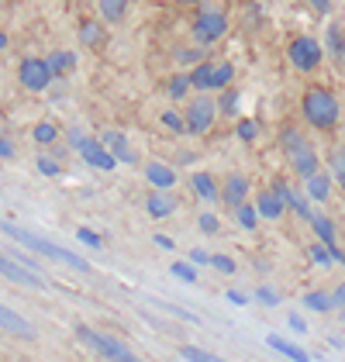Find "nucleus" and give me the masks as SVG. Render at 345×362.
<instances>
[{
	"label": "nucleus",
	"instance_id": "nucleus-37",
	"mask_svg": "<svg viewBox=\"0 0 345 362\" xmlns=\"http://www.w3.org/2000/svg\"><path fill=\"white\" fill-rule=\"evenodd\" d=\"M176 279H183V283H197V266H187V262H176L170 269Z\"/></svg>",
	"mask_w": 345,
	"mask_h": 362
},
{
	"label": "nucleus",
	"instance_id": "nucleus-46",
	"mask_svg": "<svg viewBox=\"0 0 345 362\" xmlns=\"http://www.w3.org/2000/svg\"><path fill=\"white\" fill-rule=\"evenodd\" d=\"M11 156H14V141L0 139V159H11Z\"/></svg>",
	"mask_w": 345,
	"mask_h": 362
},
{
	"label": "nucleus",
	"instance_id": "nucleus-35",
	"mask_svg": "<svg viewBox=\"0 0 345 362\" xmlns=\"http://www.w3.org/2000/svg\"><path fill=\"white\" fill-rule=\"evenodd\" d=\"M308 255L315 259L317 266H335V255H332V249H328L324 242H317V245H311V249H308Z\"/></svg>",
	"mask_w": 345,
	"mask_h": 362
},
{
	"label": "nucleus",
	"instance_id": "nucleus-25",
	"mask_svg": "<svg viewBox=\"0 0 345 362\" xmlns=\"http://www.w3.org/2000/svg\"><path fill=\"white\" fill-rule=\"evenodd\" d=\"M324 42H328V52H332V59L335 62H345V35L339 25H328V31H324Z\"/></svg>",
	"mask_w": 345,
	"mask_h": 362
},
{
	"label": "nucleus",
	"instance_id": "nucleus-3",
	"mask_svg": "<svg viewBox=\"0 0 345 362\" xmlns=\"http://www.w3.org/2000/svg\"><path fill=\"white\" fill-rule=\"evenodd\" d=\"M225 31H228V14H225V7H214V4H207V0H204L201 11H197V18H194V28H190L194 45L211 49L214 42H221V35H225Z\"/></svg>",
	"mask_w": 345,
	"mask_h": 362
},
{
	"label": "nucleus",
	"instance_id": "nucleus-30",
	"mask_svg": "<svg viewBox=\"0 0 345 362\" xmlns=\"http://www.w3.org/2000/svg\"><path fill=\"white\" fill-rule=\"evenodd\" d=\"M304 307H308V310H332V307H339V304H335V293H321V290H315V293L304 297Z\"/></svg>",
	"mask_w": 345,
	"mask_h": 362
},
{
	"label": "nucleus",
	"instance_id": "nucleus-18",
	"mask_svg": "<svg viewBox=\"0 0 345 362\" xmlns=\"http://www.w3.org/2000/svg\"><path fill=\"white\" fill-rule=\"evenodd\" d=\"M80 42L90 45V49H100L107 42V31H104V21H93V18H83L80 21Z\"/></svg>",
	"mask_w": 345,
	"mask_h": 362
},
{
	"label": "nucleus",
	"instance_id": "nucleus-26",
	"mask_svg": "<svg viewBox=\"0 0 345 362\" xmlns=\"http://www.w3.org/2000/svg\"><path fill=\"white\" fill-rule=\"evenodd\" d=\"M235 80V66L231 62H214V73H211V93L214 90H228Z\"/></svg>",
	"mask_w": 345,
	"mask_h": 362
},
{
	"label": "nucleus",
	"instance_id": "nucleus-11",
	"mask_svg": "<svg viewBox=\"0 0 345 362\" xmlns=\"http://www.w3.org/2000/svg\"><path fill=\"white\" fill-rule=\"evenodd\" d=\"M100 141L107 145V152L115 156L117 163H124V166H135V163H139V152L128 145L124 132H115V128H111V132H104V135H100Z\"/></svg>",
	"mask_w": 345,
	"mask_h": 362
},
{
	"label": "nucleus",
	"instance_id": "nucleus-12",
	"mask_svg": "<svg viewBox=\"0 0 345 362\" xmlns=\"http://www.w3.org/2000/svg\"><path fill=\"white\" fill-rule=\"evenodd\" d=\"M249 200V180L242 176V173H231L228 180H225V187H221V204L235 211V207H242Z\"/></svg>",
	"mask_w": 345,
	"mask_h": 362
},
{
	"label": "nucleus",
	"instance_id": "nucleus-20",
	"mask_svg": "<svg viewBox=\"0 0 345 362\" xmlns=\"http://www.w3.org/2000/svg\"><path fill=\"white\" fill-rule=\"evenodd\" d=\"M145 207H148V214H152V218H170L172 211H176V200H172L166 190H152L148 200H145Z\"/></svg>",
	"mask_w": 345,
	"mask_h": 362
},
{
	"label": "nucleus",
	"instance_id": "nucleus-33",
	"mask_svg": "<svg viewBox=\"0 0 345 362\" xmlns=\"http://www.w3.org/2000/svg\"><path fill=\"white\" fill-rule=\"evenodd\" d=\"M163 128L170 135H187V117L180 111H163Z\"/></svg>",
	"mask_w": 345,
	"mask_h": 362
},
{
	"label": "nucleus",
	"instance_id": "nucleus-1",
	"mask_svg": "<svg viewBox=\"0 0 345 362\" xmlns=\"http://www.w3.org/2000/svg\"><path fill=\"white\" fill-rule=\"evenodd\" d=\"M0 235L14 238L18 245H25V249L38 252V255H45V259H56V262H62V266H69V269H80V273H90V262H86V259H80L76 252L62 249V245H56V242H49V238H42V235H31V231H25V228H18V224L0 221Z\"/></svg>",
	"mask_w": 345,
	"mask_h": 362
},
{
	"label": "nucleus",
	"instance_id": "nucleus-16",
	"mask_svg": "<svg viewBox=\"0 0 345 362\" xmlns=\"http://www.w3.org/2000/svg\"><path fill=\"white\" fill-rule=\"evenodd\" d=\"M190 190L201 197V200H207V204L221 200V190H218V183H214L211 173H194V176H190Z\"/></svg>",
	"mask_w": 345,
	"mask_h": 362
},
{
	"label": "nucleus",
	"instance_id": "nucleus-24",
	"mask_svg": "<svg viewBox=\"0 0 345 362\" xmlns=\"http://www.w3.org/2000/svg\"><path fill=\"white\" fill-rule=\"evenodd\" d=\"M190 90H194L190 73H176V76H170V83H166V97H170V100H187Z\"/></svg>",
	"mask_w": 345,
	"mask_h": 362
},
{
	"label": "nucleus",
	"instance_id": "nucleus-43",
	"mask_svg": "<svg viewBox=\"0 0 345 362\" xmlns=\"http://www.w3.org/2000/svg\"><path fill=\"white\" fill-rule=\"evenodd\" d=\"M76 238L86 242V245H93V249H100V245H104V242H100V235H97V231H90V228H80V231H76Z\"/></svg>",
	"mask_w": 345,
	"mask_h": 362
},
{
	"label": "nucleus",
	"instance_id": "nucleus-50",
	"mask_svg": "<svg viewBox=\"0 0 345 362\" xmlns=\"http://www.w3.org/2000/svg\"><path fill=\"white\" fill-rule=\"evenodd\" d=\"M156 245H159V249H166V252H170V249H172V238H166V235H156Z\"/></svg>",
	"mask_w": 345,
	"mask_h": 362
},
{
	"label": "nucleus",
	"instance_id": "nucleus-6",
	"mask_svg": "<svg viewBox=\"0 0 345 362\" xmlns=\"http://www.w3.org/2000/svg\"><path fill=\"white\" fill-rule=\"evenodd\" d=\"M66 139H69V145H73V152H80L83 156L86 166L100 169V173H111V169L117 166V159L107 152V145L100 139H90V135H83L80 128H69L66 132Z\"/></svg>",
	"mask_w": 345,
	"mask_h": 362
},
{
	"label": "nucleus",
	"instance_id": "nucleus-15",
	"mask_svg": "<svg viewBox=\"0 0 345 362\" xmlns=\"http://www.w3.org/2000/svg\"><path fill=\"white\" fill-rule=\"evenodd\" d=\"M0 328L18 334V338H35V328H31L28 321H25L18 310H11V307H4V304H0Z\"/></svg>",
	"mask_w": 345,
	"mask_h": 362
},
{
	"label": "nucleus",
	"instance_id": "nucleus-44",
	"mask_svg": "<svg viewBox=\"0 0 345 362\" xmlns=\"http://www.w3.org/2000/svg\"><path fill=\"white\" fill-rule=\"evenodd\" d=\"M190 262H194V266H211V252L194 249V252H190Z\"/></svg>",
	"mask_w": 345,
	"mask_h": 362
},
{
	"label": "nucleus",
	"instance_id": "nucleus-34",
	"mask_svg": "<svg viewBox=\"0 0 345 362\" xmlns=\"http://www.w3.org/2000/svg\"><path fill=\"white\" fill-rule=\"evenodd\" d=\"M238 100H242V93L238 90H221V100H218V111L225 114V117H231V114H238Z\"/></svg>",
	"mask_w": 345,
	"mask_h": 362
},
{
	"label": "nucleus",
	"instance_id": "nucleus-48",
	"mask_svg": "<svg viewBox=\"0 0 345 362\" xmlns=\"http://www.w3.org/2000/svg\"><path fill=\"white\" fill-rule=\"evenodd\" d=\"M228 304L245 307V304H249V297H245V293H235V290H231V293H228Z\"/></svg>",
	"mask_w": 345,
	"mask_h": 362
},
{
	"label": "nucleus",
	"instance_id": "nucleus-4",
	"mask_svg": "<svg viewBox=\"0 0 345 362\" xmlns=\"http://www.w3.org/2000/svg\"><path fill=\"white\" fill-rule=\"evenodd\" d=\"M280 145H283V152L290 156V163H293V169H297V176H315L317 173V152L315 145L304 139V132H297V128H283L280 132Z\"/></svg>",
	"mask_w": 345,
	"mask_h": 362
},
{
	"label": "nucleus",
	"instance_id": "nucleus-2",
	"mask_svg": "<svg viewBox=\"0 0 345 362\" xmlns=\"http://www.w3.org/2000/svg\"><path fill=\"white\" fill-rule=\"evenodd\" d=\"M300 114H304V121L315 128V132H332L335 124H339V97L332 93V90H324V86H311V90H304V97H300Z\"/></svg>",
	"mask_w": 345,
	"mask_h": 362
},
{
	"label": "nucleus",
	"instance_id": "nucleus-32",
	"mask_svg": "<svg viewBox=\"0 0 345 362\" xmlns=\"http://www.w3.org/2000/svg\"><path fill=\"white\" fill-rule=\"evenodd\" d=\"M31 139L38 141V145H56L59 139V128L52 121H42V124H35V132H31Z\"/></svg>",
	"mask_w": 345,
	"mask_h": 362
},
{
	"label": "nucleus",
	"instance_id": "nucleus-52",
	"mask_svg": "<svg viewBox=\"0 0 345 362\" xmlns=\"http://www.w3.org/2000/svg\"><path fill=\"white\" fill-rule=\"evenodd\" d=\"M180 4H204V0H180Z\"/></svg>",
	"mask_w": 345,
	"mask_h": 362
},
{
	"label": "nucleus",
	"instance_id": "nucleus-36",
	"mask_svg": "<svg viewBox=\"0 0 345 362\" xmlns=\"http://www.w3.org/2000/svg\"><path fill=\"white\" fill-rule=\"evenodd\" d=\"M35 166H38L42 176H59V173H62V163L52 159V156H38V159H35Z\"/></svg>",
	"mask_w": 345,
	"mask_h": 362
},
{
	"label": "nucleus",
	"instance_id": "nucleus-21",
	"mask_svg": "<svg viewBox=\"0 0 345 362\" xmlns=\"http://www.w3.org/2000/svg\"><path fill=\"white\" fill-rule=\"evenodd\" d=\"M128 7H131V0H97L100 21H111V25H117V21L128 14Z\"/></svg>",
	"mask_w": 345,
	"mask_h": 362
},
{
	"label": "nucleus",
	"instance_id": "nucleus-31",
	"mask_svg": "<svg viewBox=\"0 0 345 362\" xmlns=\"http://www.w3.org/2000/svg\"><path fill=\"white\" fill-rule=\"evenodd\" d=\"M180 356L187 362H228V359H221V356H214V352H207V349H197V345H183Z\"/></svg>",
	"mask_w": 345,
	"mask_h": 362
},
{
	"label": "nucleus",
	"instance_id": "nucleus-42",
	"mask_svg": "<svg viewBox=\"0 0 345 362\" xmlns=\"http://www.w3.org/2000/svg\"><path fill=\"white\" fill-rule=\"evenodd\" d=\"M201 231L204 235H218V231H221V221H218V218H214V214H201Z\"/></svg>",
	"mask_w": 345,
	"mask_h": 362
},
{
	"label": "nucleus",
	"instance_id": "nucleus-41",
	"mask_svg": "<svg viewBox=\"0 0 345 362\" xmlns=\"http://www.w3.org/2000/svg\"><path fill=\"white\" fill-rule=\"evenodd\" d=\"M256 300H259V304H266V307H276V304H280V293H276V290H269V286H259Z\"/></svg>",
	"mask_w": 345,
	"mask_h": 362
},
{
	"label": "nucleus",
	"instance_id": "nucleus-10",
	"mask_svg": "<svg viewBox=\"0 0 345 362\" xmlns=\"http://www.w3.org/2000/svg\"><path fill=\"white\" fill-rule=\"evenodd\" d=\"M0 276L11 279V283H21V286H31V290H45V286H49L45 276H38L28 266H21L18 259H7L4 252H0Z\"/></svg>",
	"mask_w": 345,
	"mask_h": 362
},
{
	"label": "nucleus",
	"instance_id": "nucleus-51",
	"mask_svg": "<svg viewBox=\"0 0 345 362\" xmlns=\"http://www.w3.org/2000/svg\"><path fill=\"white\" fill-rule=\"evenodd\" d=\"M4 49H7V35L0 31V52H4Z\"/></svg>",
	"mask_w": 345,
	"mask_h": 362
},
{
	"label": "nucleus",
	"instance_id": "nucleus-8",
	"mask_svg": "<svg viewBox=\"0 0 345 362\" xmlns=\"http://www.w3.org/2000/svg\"><path fill=\"white\" fill-rule=\"evenodd\" d=\"M287 59L297 73H315L317 66H321V59H324V49H321V42H315L311 35H300V38L290 42Z\"/></svg>",
	"mask_w": 345,
	"mask_h": 362
},
{
	"label": "nucleus",
	"instance_id": "nucleus-45",
	"mask_svg": "<svg viewBox=\"0 0 345 362\" xmlns=\"http://www.w3.org/2000/svg\"><path fill=\"white\" fill-rule=\"evenodd\" d=\"M290 332H297V334H304L308 332V321H304V317H300V314H290Z\"/></svg>",
	"mask_w": 345,
	"mask_h": 362
},
{
	"label": "nucleus",
	"instance_id": "nucleus-28",
	"mask_svg": "<svg viewBox=\"0 0 345 362\" xmlns=\"http://www.w3.org/2000/svg\"><path fill=\"white\" fill-rule=\"evenodd\" d=\"M328 173H332V180L345 190V148H332V152H328Z\"/></svg>",
	"mask_w": 345,
	"mask_h": 362
},
{
	"label": "nucleus",
	"instance_id": "nucleus-14",
	"mask_svg": "<svg viewBox=\"0 0 345 362\" xmlns=\"http://www.w3.org/2000/svg\"><path fill=\"white\" fill-rule=\"evenodd\" d=\"M145 180L152 183V190H172L176 187V169L166 163H148L145 166Z\"/></svg>",
	"mask_w": 345,
	"mask_h": 362
},
{
	"label": "nucleus",
	"instance_id": "nucleus-29",
	"mask_svg": "<svg viewBox=\"0 0 345 362\" xmlns=\"http://www.w3.org/2000/svg\"><path fill=\"white\" fill-rule=\"evenodd\" d=\"M235 218H238V224H242L245 231H252V228L259 224V207H256V204H249V200H245L242 207H235Z\"/></svg>",
	"mask_w": 345,
	"mask_h": 362
},
{
	"label": "nucleus",
	"instance_id": "nucleus-53",
	"mask_svg": "<svg viewBox=\"0 0 345 362\" xmlns=\"http://www.w3.org/2000/svg\"><path fill=\"white\" fill-rule=\"evenodd\" d=\"M231 4H235V0H231Z\"/></svg>",
	"mask_w": 345,
	"mask_h": 362
},
{
	"label": "nucleus",
	"instance_id": "nucleus-22",
	"mask_svg": "<svg viewBox=\"0 0 345 362\" xmlns=\"http://www.w3.org/2000/svg\"><path fill=\"white\" fill-rule=\"evenodd\" d=\"M308 194L315 197L317 204H324V200L332 197V173H321V169H317L315 176H308Z\"/></svg>",
	"mask_w": 345,
	"mask_h": 362
},
{
	"label": "nucleus",
	"instance_id": "nucleus-27",
	"mask_svg": "<svg viewBox=\"0 0 345 362\" xmlns=\"http://www.w3.org/2000/svg\"><path fill=\"white\" fill-rule=\"evenodd\" d=\"M211 73H214V62H197L194 73H190V83L197 93H211Z\"/></svg>",
	"mask_w": 345,
	"mask_h": 362
},
{
	"label": "nucleus",
	"instance_id": "nucleus-39",
	"mask_svg": "<svg viewBox=\"0 0 345 362\" xmlns=\"http://www.w3.org/2000/svg\"><path fill=\"white\" fill-rule=\"evenodd\" d=\"M256 135H259L256 121H249V117H245V121H238V139L242 141H256Z\"/></svg>",
	"mask_w": 345,
	"mask_h": 362
},
{
	"label": "nucleus",
	"instance_id": "nucleus-40",
	"mask_svg": "<svg viewBox=\"0 0 345 362\" xmlns=\"http://www.w3.org/2000/svg\"><path fill=\"white\" fill-rule=\"evenodd\" d=\"M211 266H214L218 273H228V276L238 269V266H235V259H228V255H211Z\"/></svg>",
	"mask_w": 345,
	"mask_h": 362
},
{
	"label": "nucleus",
	"instance_id": "nucleus-9",
	"mask_svg": "<svg viewBox=\"0 0 345 362\" xmlns=\"http://www.w3.org/2000/svg\"><path fill=\"white\" fill-rule=\"evenodd\" d=\"M18 80H21V86L25 90H31V93H42V90H49L52 86V69H49V62L38 56H28L21 59V66H18Z\"/></svg>",
	"mask_w": 345,
	"mask_h": 362
},
{
	"label": "nucleus",
	"instance_id": "nucleus-7",
	"mask_svg": "<svg viewBox=\"0 0 345 362\" xmlns=\"http://www.w3.org/2000/svg\"><path fill=\"white\" fill-rule=\"evenodd\" d=\"M187 135H207L211 128H214V121H218V100L214 97H190V104H187Z\"/></svg>",
	"mask_w": 345,
	"mask_h": 362
},
{
	"label": "nucleus",
	"instance_id": "nucleus-17",
	"mask_svg": "<svg viewBox=\"0 0 345 362\" xmlns=\"http://www.w3.org/2000/svg\"><path fill=\"white\" fill-rule=\"evenodd\" d=\"M266 345H269L273 352H280V356H283V359H290V362H311V356H308L304 349H297L293 341L280 338V334H266Z\"/></svg>",
	"mask_w": 345,
	"mask_h": 362
},
{
	"label": "nucleus",
	"instance_id": "nucleus-5",
	"mask_svg": "<svg viewBox=\"0 0 345 362\" xmlns=\"http://www.w3.org/2000/svg\"><path fill=\"white\" fill-rule=\"evenodd\" d=\"M76 338L83 341L86 349H93L100 359H107V362H142L128 345H121L117 338H111V334H104V332H97V328H86V325H80L76 328Z\"/></svg>",
	"mask_w": 345,
	"mask_h": 362
},
{
	"label": "nucleus",
	"instance_id": "nucleus-49",
	"mask_svg": "<svg viewBox=\"0 0 345 362\" xmlns=\"http://www.w3.org/2000/svg\"><path fill=\"white\" fill-rule=\"evenodd\" d=\"M335 304L345 307V283H339V286H335Z\"/></svg>",
	"mask_w": 345,
	"mask_h": 362
},
{
	"label": "nucleus",
	"instance_id": "nucleus-47",
	"mask_svg": "<svg viewBox=\"0 0 345 362\" xmlns=\"http://www.w3.org/2000/svg\"><path fill=\"white\" fill-rule=\"evenodd\" d=\"M308 4L315 7L317 14H328V11H332V0H308Z\"/></svg>",
	"mask_w": 345,
	"mask_h": 362
},
{
	"label": "nucleus",
	"instance_id": "nucleus-38",
	"mask_svg": "<svg viewBox=\"0 0 345 362\" xmlns=\"http://www.w3.org/2000/svg\"><path fill=\"white\" fill-rule=\"evenodd\" d=\"M176 62H183V66L194 62V66H197V62H204V49L201 45H197V49H180V52H176Z\"/></svg>",
	"mask_w": 345,
	"mask_h": 362
},
{
	"label": "nucleus",
	"instance_id": "nucleus-13",
	"mask_svg": "<svg viewBox=\"0 0 345 362\" xmlns=\"http://www.w3.org/2000/svg\"><path fill=\"white\" fill-rule=\"evenodd\" d=\"M256 207H259V218H269V221H276V218L287 211V200H283V194H280V190L266 187V190H259Z\"/></svg>",
	"mask_w": 345,
	"mask_h": 362
},
{
	"label": "nucleus",
	"instance_id": "nucleus-23",
	"mask_svg": "<svg viewBox=\"0 0 345 362\" xmlns=\"http://www.w3.org/2000/svg\"><path fill=\"white\" fill-rule=\"evenodd\" d=\"M311 231H315L317 235V242H324V245H328V249H332V245H335V224H332V218H328V214H311Z\"/></svg>",
	"mask_w": 345,
	"mask_h": 362
},
{
	"label": "nucleus",
	"instance_id": "nucleus-19",
	"mask_svg": "<svg viewBox=\"0 0 345 362\" xmlns=\"http://www.w3.org/2000/svg\"><path fill=\"white\" fill-rule=\"evenodd\" d=\"M45 62H49L52 76H56V80H62V76H69V73L76 69V52H69V49H56V52L45 59Z\"/></svg>",
	"mask_w": 345,
	"mask_h": 362
}]
</instances>
